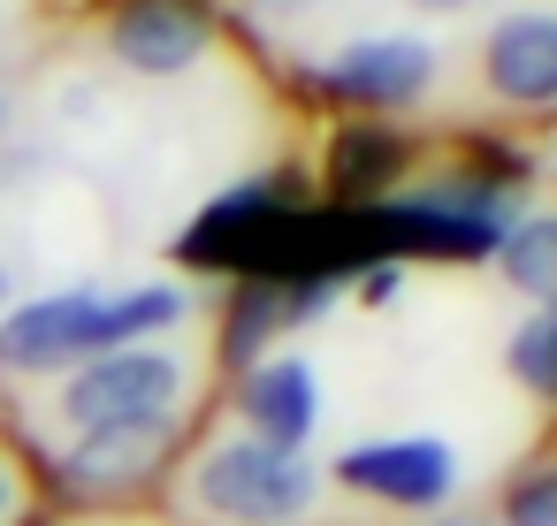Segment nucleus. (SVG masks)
I'll return each instance as SVG.
<instances>
[{"instance_id": "obj_1", "label": "nucleus", "mask_w": 557, "mask_h": 526, "mask_svg": "<svg viewBox=\"0 0 557 526\" xmlns=\"http://www.w3.org/2000/svg\"><path fill=\"white\" fill-rule=\"evenodd\" d=\"M321 488H329V473L306 450H268L252 435L207 442L184 473V503L207 526H306Z\"/></svg>"}, {"instance_id": "obj_2", "label": "nucleus", "mask_w": 557, "mask_h": 526, "mask_svg": "<svg viewBox=\"0 0 557 526\" xmlns=\"http://www.w3.org/2000/svg\"><path fill=\"white\" fill-rule=\"evenodd\" d=\"M184 389L191 366L176 343H131L70 366L54 412L70 435H108V427H184Z\"/></svg>"}, {"instance_id": "obj_3", "label": "nucleus", "mask_w": 557, "mask_h": 526, "mask_svg": "<svg viewBox=\"0 0 557 526\" xmlns=\"http://www.w3.org/2000/svg\"><path fill=\"white\" fill-rule=\"evenodd\" d=\"M306 199H298V176L275 168V176H252L222 199L199 206V222L176 237V260L184 267H230V275H268L283 260V237L298 229Z\"/></svg>"}, {"instance_id": "obj_4", "label": "nucleus", "mask_w": 557, "mask_h": 526, "mask_svg": "<svg viewBox=\"0 0 557 526\" xmlns=\"http://www.w3.org/2000/svg\"><path fill=\"white\" fill-rule=\"evenodd\" d=\"M435 70H443V54H435L428 39H412V32H374V39L336 47V54L313 70V85H321V100L359 108V115L382 123V115L420 108V100L435 92Z\"/></svg>"}, {"instance_id": "obj_5", "label": "nucleus", "mask_w": 557, "mask_h": 526, "mask_svg": "<svg viewBox=\"0 0 557 526\" xmlns=\"http://www.w3.org/2000/svg\"><path fill=\"white\" fill-rule=\"evenodd\" d=\"M329 480L389 511H443L466 465L443 435H382V442H351L344 458H329Z\"/></svg>"}, {"instance_id": "obj_6", "label": "nucleus", "mask_w": 557, "mask_h": 526, "mask_svg": "<svg viewBox=\"0 0 557 526\" xmlns=\"http://www.w3.org/2000/svg\"><path fill=\"white\" fill-rule=\"evenodd\" d=\"M100 321H108V290H92V283L47 290L16 313H0V374H70V366L100 359L108 351Z\"/></svg>"}, {"instance_id": "obj_7", "label": "nucleus", "mask_w": 557, "mask_h": 526, "mask_svg": "<svg viewBox=\"0 0 557 526\" xmlns=\"http://www.w3.org/2000/svg\"><path fill=\"white\" fill-rule=\"evenodd\" d=\"M108 47L138 77H184L214 47V9L207 0H115Z\"/></svg>"}, {"instance_id": "obj_8", "label": "nucleus", "mask_w": 557, "mask_h": 526, "mask_svg": "<svg viewBox=\"0 0 557 526\" xmlns=\"http://www.w3.org/2000/svg\"><path fill=\"white\" fill-rule=\"evenodd\" d=\"M321 427V374L298 351H275L260 366L237 374V435L268 442V450H306Z\"/></svg>"}, {"instance_id": "obj_9", "label": "nucleus", "mask_w": 557, "mask_h": 526, "mask_svg": "<svg viewBox=\"0 0 557 526\" xmlns=\"http://www.w3.org/2000/svg\"><path fill=\"white\" fill-rule=\"evenodd\" d=\"M481 85L504 108H557V9H511L481 39Z\"/></svg>"}, {"instance_id": "obj_10", "label": "nucleus", "mask_w": 557, "mask_h": 526, "mask_svg": "<svg viewBox=\"0 0 557 526\" xmlns=\"http://www.w3.org/2000/svg\"><path fill=\"white\" fill-rule=\"evenodd\" d=\"M176 450V427H108V435H70L62 450V480L70 496H131L161 473V458Z\"/></svg>"}, {"instance_id": "obj_11", "label": "nucleus", "mask_w": 557, "mask_h": 526, "mask_svg": "<svg viewBox=\"0 0 557 526\" xmlns=\"http://www.w3.org/2000/svg\"><path fill=\"white\" fill-rule=\"evenodd\" d=\"M405 161H412V146H405V130H389V123H344L336 138H329V191L344 199V206H374V199H389V184L405 176Z\"/></svg>"}, {"instance_id": "obj_12", "label": "nucleus", "mask_w": 557, "mask_h": 526, "mask_svg": "<svg viewBox=\"0 0 557 526\" xmlns=\"http://www.w3.org/2000/svg\"><path fill=\"white\" fill-rule=\"evenodd\" d=\"M496 275L542 313V305H557V206H542V214H511V229L496 237Z\"/></svg>"}, {"instance_id": "obj_13", "label": "nucleus", "mask_w": 557, "mask_h": 526, "mask_svg": "<svg viewBox=\"0 0 557 526\" xmlns=\"http://www.w3.org/2000/svg\"><path fill=\"white\" fill-rule=\"evenodd\" d=\"M191 321V290L184 283H131V290H108V351H131V343H161L169 328Z\"/></svg>"}, {"instance_id": "obj_14", "label": "nucleus", "mask_w": 557, "mask_h": 526, "mask_svg": "<svg viewBox=\"0 0 557 526\" xmlns=\"http://www.w3.org/2000/svg\"><path fill=\"white\" fill-rule=\"evenodd\" d=\"M283 328H290V298H283V283H268V275H237V298H230V321H222V359L245 374V366L268 359V336H283Z\"/></svg>"}, {"instance_id": "obj_15", "label": "nucleus", "mask_w": 557, "mask_h": 526, "mask_svg": "<svg viewBox=\"0 0 557 526\" xmlns=\"http://www.w3.org/2000/svg\"><path fill=\"white\" fill-rule=\"evenodd\" d=\"M504 366H511V381H519L534 404H557V305H542V313H527V321L511 328Z\"/></svg>"}, {"instance_id": "obj_16", "label": "nucleus", "mask_w": 557, "mask_h": 526, "mask_svg": "<svg viewBox=\"0 0 557 526\" xmlns=\"http://www.w3.org/2000/svg\"><path fill=\"white\" fill-rule=\"evenodd\" d=\"M504 526H557V458L504 488Z\"/></svg>"}, {"instance_id": "obj_17", "label": "nucleus", "mask_w": 557, "mask_h": 526, "mask_svg": "<svg viewBox=\"0 0 557 526\" xmlns=\"http://www.w3.org/2000/svg\"><path fill=\"white\" fill-rule=\"evenodd\" d=\"M313 9H321V0H245V16H260V24H298Z\"/></svg>"}, {"instance_id": "obj_18", "label": "nucleus", "mask_w": 557, "mask_h": 526, "mask_svg": "<svg viewBox=\"0 0 557 526\" xmlns=\"http://www.w3.org/2000/svg\"><path fill=\"white\" fill-rule=\"evenodd\" d=\"M16 503H24V488H16V473H9V458H0V526L16 518Z\"/></svg>"}, {"instance_id": "obj_19", "label": "nucleus", "mask_w": 557, "mask_h": 526, "mask_svg": "<svg viewBox=\"0 0 557 526\" xmlns=\"http://www.w3.org/2000/svg\"><path fill=\"white\" fill-rule=\"evenodd\" d=\"M412 9H428V16H458V9H481V0H412Z\"/></svg>"}, {"instance_id": "obj_20", "label": "nucleus", "mask_w": 557, "mask_h": 526, "mask_svg": "<svg viewBox=\"0 0 557 526\" xmlns=\"http://www.w3.org/2000/svg\"><path fill=\"white\" fill-rule=\"evenodd\" d=\"M9 283H16V275H9V260H0V298H9Z\"/></svg>"}, {"instance_id": "obj_21", "label": "nucleus", "mask_w": 557, "mask_h": 526, "mask_svg": "<svg viewBox=\"0 0 557 526\" xmlns=\"http://www.w3.org/2000/svg\"><path fill=\"white\" fill-rule=\"evenodd\" d=\"M428 526H473V518H428Z\"/></svg>"}]
</instances>
